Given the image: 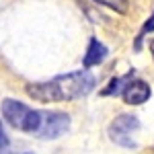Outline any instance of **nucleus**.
I'll return each instance as SVG.
<instances>
[{"label":"nucleus","mask_w":154,"mask_h":154,"mask_svg":"<svg viewBox=\"0 0 154 154\" xmlns=\"http://www.w3.org/2000/svg\"><path fill=\"white\" fill-rule=\"evenodd\" d=\"M95 76L91 72H70L56 76L48 82H35L27 86V93L41 101V103H56V101H72L78 97L88 95L95 88Z\"/></svg>","instance_id":"1"},{"label":"nucleus","mask_w":154,"mask_h":154,"mask_svg":"<svg viewBox=\"0 0 154 154\" xmlns=\"http://www.w3.org/2000/svg\"><path fill=\"white\" fill-rule=\"evenodd\" d=\"M2 115L14 130H21V131L37 134L39 125H41V113L39 111H33L27 105L19 103V101H12V99L2 101Z\"/></svg>","instance_id":"2"},{"label":"nucleus","mask_w":154,"mask_h":154,"mask_svg":"<svg viewBox=\"0 0 154 154\" xmlns=\"http://www.w3.org/2000/svg\"><path fill=\"white\" fill-rule=\"evenodd\" d=\"M138 128H140V121L134 117V115H119L109 125V138L115 144H119V146L134 148L136 142L131 140V134L138 131Z\"/></svg>","instance_id":"3"},{"label":"nucleus","mask_w":154,"mask_h":154,"mask_svg":"<svg viewBox=\"0 0 154 154\" xmlns=\"http://www.w3.org/2000/svg\"><path fill=\"white\" fill-rule=\"evenodd\" d=\"M68 125H70V117L66 113L48 111V113H41V125L37 130V136L43 140H51V138H58L62 134H66Z\"/></svg>","instance_id":"4"},{"label":"nucleus","mask_w":154,"mask_h":154,"mask_svg":"<svg viewBox=\"0 0 154 154\" xmlns=\"http://www.w3.org/2000/svg\"><path fill=\"white\" fill-rule=\"evenodd\" d=\"M123 101L128 103V105H142L148 101V97H150V86L144 82V80H138V78H131L128 86L123 88Z\"/></svg>","instance_id":"5"},{"label":"nucleus","mask_w":154,"mask_h":154,"mask_svg":"<svg viewBox=\"0 0 154 154\" xmlns=\"http://www.w3.org/2000/svg\"><path fill=\"white\" fill-rule=\"evenodd\" d=\"M105 58H107V48L101 43V41L91 39V45H88V49H86V56H84V66H86V68L97 66V64H101Z\"/></svg>","instance_id":"6"},{"label":"nucleus","mask_w":154,"mask_h":154,"mask_svg":"<svg viewBox=\"0 0 154 154\" xmlns=\"http://www.w3.org/2000/svg\"><path fill=\"white\" fill-rule=\"evenodd\" d=\"M131 78H134V70H130L125 76H117V78H111V82L107 84L105 88H103V97H113V95H119V93H123V88L128 86Z\"/></svg>","instance_id":"7"},{"label":"nucleus","mask_w":154,"mask_h":154,"mask_svg":"<svg viewBox=\"0 0 154 154\" xmlns=\"http://www.w3.org/2000/svg\"><path fill=\"white\" fill-rule=\"evenodd\" d=\"M152 31H154V12L150 14V19H148V21L144 23L142 31H140V35L136 37V51H138V49L142 48V39H144L146 35H148V33H152Z\"/></svg>","instance_id":"8"},{"label":"nucleus","mask_w":154,"mask_h":154,"mask_svg":"<svg viewBox=\"0 0 154 154\" xmlns=\"http://www.w3.org/2000/svg\"><path fill=\"white\" fill-rule=\"evenodd\" d=\"M99 4H105L109 8H113L115 12H121V14H125L128 12V0H95Z\"/></svg>","instance_id":"9"},{"label":"nucleus","mask_w":154,"mask_h":154,"mask_svg":"<svg viewBox=\"0 0 154 154\" xmlns=\"http://www.w3.org/2000/svg\"><path fill=\"white\" fill-rule=\"evenodd\" d=\"M0 152H8V138L2 130V123H0Z\"/></svg>","instance_id":"10"},{"label":"nucleus","mask_w":154,"mask_h":154,"mask_svg":"<svg viewBox=\"0 0 154 154\" xmlns=\"http://www.w3.org/2000/svg\"><path fill=\"white\" fill-rule=\"evenodd\" d=\"M150 49H152V56H154V41H152V48H150Z\"/></svg>","instance_id":"11"}]
</instances>
